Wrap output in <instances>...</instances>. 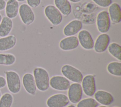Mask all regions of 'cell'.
Here are the masks:
<instances>
[{
    "label": "cell",
    "mask_w": 121,
    "mask_h": 107,
    "mask_svg": "<svg viewBox=\"0 0 121 107\" xmlns=\"http://www.w3.org/2000/svg\"><path fill=\"white\" fill-rule=\"evenodd\" d=\"M110 41L109 36L106 33H102L96 38L94 45V49L95 52L102 53L107 48Z\"/></svg>",
    "instance_id": "cell-12"
},
{
    "label": "cell",
    "mask_w": 121,
    "mask_h": 107,
    "mask_svg": "<svg viewBox=\"0 0 121 107\" xmlns=\"http://www.w3.org/2000/svg\"><path fill=\"white\" fill-rule=\"evenodd\" d=\"M6 84L8 90L12 93H18L21 87L20 78L17 72L13 70L5 72Z\"/></svg>",
    "instance_id": "cell-2"
},
{
    "label": "cell",
    "mask_w": 121,
    "mask_h": 107,
    "mask_svg": "<svg viewBox=\"0 0 121 107\" xmlns=\"http://www.w3.org/2000/svg\"><path fill=\"white\" fill-rule=\"evenodd\" d=\"M2 16H1V14H0V22H1V20H2Z\"/></svg>",
    "instance_id": "cell-34"
},
{
    "label": "cell",
    "mask_w": 121,
    "mask_h": 107,
    "mask_svg": "<svg viewBox=\"0 0 121 107\" xmlns=\"http://www.w3.org/2000/svg\"><path fill=\"white\" fill-rule=\"evenodd\" d=\"M17 43L16 37L11 35L0 38V51H5L13 48Z\"/></svg>",
    "instance_id": "cell-19"
},
{
    "label": "cell",
    "mask_w": 121,
    "mask_h": 107,
    "mask_svg": "<svg viewBox=\"0 0 121 107\" xmlns=\"http://www.w3.org/2000/svg\"><path fill=\"white\" fill-rule=\"evenodd\" d=\"M69 0L72 2H78L80 1L81 0Z\"/></svg>",
    "instance_id": "cell-31"
},
{
    "label": "cell",
    "mask_w": 121,
    "mask_h": 107,
    "mask_svg": "<svg viewBox=\"0 0 121 107\" xmlns=\"http://www.w3.org/2000/svg\"><path fill=\"white\" fill-rule=\"evenodd\" d=\"M98 103L95 99L87 98L80 100L77 104V107H97Z\"/></svg>",
    "instance_id": "cell-26"
},
{
    "label": "cell",
    "mask_w": 121,
    "mask_h": 107,
    "mask_svg": "<svg viewBox=\"0 0 121 107\" xmlns=\"http://www.w3.org/2000/svg\"><path fill=\"white\" fill-rule=\"evenodd\" d=\"M6 85V80L2 76H0V88H4Z\"/></svg>",
    "instance_id": "cell-29"
},
{
    "label": "cell",
    "mask_w": 121,
    "mask_h": 107,
    "mask_svg": "<svg viewBox=\"0 0 121 107\" xmlns=\"http://www.w3.org/2000/svg\"><path fill=\"white\" fill-rule=\"evenodd\" d=\"M111 20L108 12L102 11L98 13L96 17V25L98 31L102 33H106L110 29Z\"/></svg>",
    "instance_id": "cell-5"
},
{
    "label": "cell",
    "mask_w": 121,
    "mask_h": 107,
    "mask_svg": "<svg viewBox=\"0 0 121 107\" xmlns=\"http://www.w3.org/2000/svg\"><path fill=\"white\" fill-rule=\"evenodd\" d=\"M107 70L110 74L120 77L121 76V63L117 61L111 62L108 64Z\"/></svg>",
    "instance_id": "cell-23"
},
{
    "label": "cell",
    "mask_w": 121,
    "mask_h": 107,
    "mask_svg": "<svg viewBox=\"0 0 121 107\" xmlns=\"http://www.w3.org/2000/svg\"><path fill=\"white\" fill-rule=\"evenodd\" d=\"M106 107V106L102 105V106H99V107Z\"/></svg>",
    "instance_id": "cell-35"
},
{
    "label": "cell",
    "mask_w": 121,
    "mask_h": 107,
    "mask_svg": "<svg viewBox=\"0 0 121 107\" xmlns=\"http://www.w3.org/2000/svg\"><path fill=\"white\" fill-rule=\"evenodd\" d=\"M69 102L67 95L63 93H57L50 96L46 101L48 107H64Z\"/></svg>",
    "instance_id": "cell-9"
},
{
    "label": "cell",
    "mask_w": 121,
    "mask_h": 107,
    "mask_svg": "<svg viewBox=\"0 0 121 107\" xmlns=\"http://www.w3.org/2000/svg\"><path fill=\"white\" fill-rule=\"evenodd\" d=\"M117 107V106H115V107Z\"/></svg>",
    "instance_id": "cell-37"
},
{
    "label": "cell",
    "mask_w": 121,
    "mask_h": 107,
    "mask_svg": "<svg viewBox=\"0 0 121 107\" xmlns=\"http://www.w3.org/2000/svg\"><path fill=\"white\" fill-rule=\"evenodd\" d=\"M78 38L81 46L86 50H91L94 48V42L90 32L86 30L80 31Z\"/></svg>",
    "instance_id": "cell-11"
},
{
    "label": "cell",
    "mask_w": 121,
    "mask_h": 107,
    "mask_svg": "<svg viewBox=\"0 0 121 107\" xmlns=\"http://www.w3.org/2000/svg\"><path fill=\"white\" fill-rule=\"evenodd\" d=\"M70 85L69 81L64 76H54L50 79V86L57 91H66L68 90Z\"/></svg>",
    "instance_id": "cell-7"
},
{
    "label": "cell",
    "mask_w": 121,
    "mask_h": 107,
    "mask_svg": "<svg viewBox=\"0 0 121 107\" xmlns=\"http://www.w3.org/2000/svg\"><path fill=\"white\" fill-rule=\"evenodd\" d=\"M44 14L48 20L54 25H59L62 21L61 13L53 5L47 6L44 9Z\"/></svg>",
    "instance_id": "cell-4"
},
{
    "label": "cell",
    "mask_w": 121,
    "mask_h": 107,
    "mask_svg": "<svg viewBox=\"0 0 121 107\" xmlns=\"http://www.w3.org/2000/svg\"><path fill=\"white\" fill-rule=\"evenodd\" d=\"M22 84L27 93L32 95H35L37 88L33 74L30 73L25 74L22 78Z\"/></svg>",
    "instance_id": "cell-13"
},
{
    "label": "cell",
    "mask_w": 121,
    "mask_h": 107,
    "mask_svg": "<svg viewBox=\"0 0 121 107\" xmlns=\"http://www.w3.org/2000/svg\"><path fill=\"white\" fill-rule=\"evenodd\" d=\"M67 107H76L73 105H70L68 106Z\"/></svg>",
    "instance_id": "cell-32"
},
{
    "label": "cell",
    "mask_w": 121,
    "mask_h": 107,
    "mask_svg": "<svg viewBox=\"0 0 121 107\" xmlns=\"http://www.w3.org/2000/svg\"><path fill=\"white\" fill-rule=\"evenodd\" d=\"M17 0L19 2H23V1H24L25 0Z\"/></svg>",
    "instance_id": "cell-33"
},
{
    "label": "cell",
    "mask_w": 121,
    "mask_h": 107,
    "mask_svg": "<svg viewBox=\"0 0 121 107\" xmlns=\"http://www.w3.org/2000/svg\"><path fill=\"white\" fill-rule=\"evenodd\" d=\"M28 5L33 8L37 7L41 3V0H27Z\"/></svg>",
    "instance_id": "cell-28"
},
{
    "label": "cell",
    "mask_w": 121,
    "mask_h": 107,
    "mask_svg": "<svg viewBox=\"0 0 121 107\" xmlns=\"http://www.w3.org/2000/svg\"><path fill=\"white\" fill-rule=\"evenodd\" d=\"M109 15L110 20L115 24L119 23L121 21V8L117 3H113L109 6Z\"/></svg>",
    "instance_id": "cell-18"
},
{
    "label": "cell",
    "mask_w": 121,
    "mask_h": 107,
    "mask_svg": "<svg viewBox=\"0 0 121 107\" xmlns=\"http://www.w3.org/2000/svg\"><path fill=\"white\" fill-rule=\"evenodd\" d=\"M81 86L84 93L87 96H92L96 92L95 80L92 75H87L83 77Z\"/></svg>",
    "instance_id": "cell-6"
},
{
    "label": "cell",
    "mask_w": 121,
    "mask_h": 107,
    "mask_svg": "<svg viewBox=\"0 0 121 107\" xmlns=\"http://www.w3.org/2000/svg\"><path fill=\"white\" fill-rule=\"evenodd\" d=\"M19 14L22 22L25 25L32 24L35 19V14L31 8L26 4H23L19 8Z\"/></svg>",
    "instance_id": "cell-8"
},
{
    "label": "cell",
    "mask_w": 121,
    "mask_h": 107,
    "mask_svg": "<svg viewBox=\"0 0 121 107\" xmlns=\"http://www.w3.org/2000/svg\"><path fill=\"white\" fill-rule=\"evenodd\" d=\"M93 1L97 5L103 8L109 6L112 2V0H93Z\"/></svg>",
    "instance_id": "cell-27"
},
{
    "label": "cell",
    "mask_w": 121,
    "mask_h": 107,
    "mask_svg": "<svg viewBox=\"0 0 121 107\" xmlns=\"http://www.w3.org/2000/svg\"><path fill=\"white\" fill-rule=\"evenodd\" d=\"M82 28V23L78 20H73L69 23L63 29V34L66 36H71L79 32Z\"/></svg>",
    "instance_id": "cell-16"
},
{
    "label": "cell",
    "mask_w": 121,
    "mask_h": 107,
    "mask_svg": "<svg viewBox=\"0 0 121 107\" xmlns=\"http://www.w3.org/2000/svg\"><path fill=\"white\" fill-rule=\"evenodd\" d=\"M1 92H0V99L1 98Z\"/></svg>",
    "instance_id": "cell-36"
},
{
    "label": "cell",
    "mask_w": 121,
    "mask_h": 107,
    "mask_svg": "<svg viewBox=\"0 0 121 107\" xmlns=\"http://www.w3.org/2000/svg\"><path fill=\"white\" fill-rule=\"evenodd\" d=\"M109 53L119 61L121 60V46L117 43L113 42L108 46Z\"/></svg>",
    "instance_id": "cell-24"
},
{
    "label": "cell",
    "mask_w": 121,
    "mask_h": 107,
    "mask_svg": "<svg viewBox=\"0 0 121 107\" xmlns=\"http://www.w3.org/2000/svg\"><path fill=\"white\" fill-rule=\"evenodd\" d=\"M54 4L61 14L64 15L68 16L71 13L72 8L68 0H54Z\"/></svg>",
    "instance_id": "cell-21"
},
{
    "label": "cell",
    "mask_w": 121,
    "mask_h": 107,
    "mask_svg": "<svg viewBox=\"0 0 121 107\" xmlns=\"http://www.w3.org/2000/svg\"><path fill=\"white\" fill-rule=\"evenodd\" d=\"M36 88L41 92L47 91L50 86L49 75L48 71L44 68L36 67L33 70Z\"/></svg>",
    "instance_id": "cell-1"
},
{
    "label": "cell",
    "mask_w": 121,
    "mask_h": 107,
    "mask_svg": "<svg viewBox=\"0 0 121 107\" xmlns=\"http://www.w3.org/2000/svg\"><path fill=\"white\" fill-rule=\"evenodd\" d=\"M13 101V97L9 93H5L0 99V107H11Z\"/></svg>",
    "instance_id": "cell-25"
},
{
    "label": "cell",
    "mask_w": 121,
    "mask_h": 107,
    "mask_svg": "<svg viewBox=\"0 0 121 107\" xmlns=\"http://www.w3.org/2000/svg\"><path fill=\"white\" fill-rule=\"evenodd\" d=\"M94 97L98 103L104 106L111 105L114 100L112 95L111 93L104 90H98L95 92Z\"/></svg>",
    "instance_id": "cell-15"
},
{
    "label": "cell",
    "mask_w": 121,
    "mask_h": 107,
    "mask_svg": "<svg viewBox=\"0 0 121 107\" xmlns=\"http://www.w3.org/2000/svg\"><path fill=\"white\" fill-rule=\"evenodd\" d=\"M62 74L69 80L74 83H81L83 76L81 72L76 68L69 64L62 66L61 68Z\"/></svg>",
    "instance_id": "cell-3"
},
{
    "label": "cell",
    "mask_w": 121,
    "mask_h": 107,
    "mask_svg": "<svg viewBox=\"0 0 121 107\" xmlns=\"http://www.w3.org/2000/svg\"><path fill=\"white\" fill-rule=\"evenodd\" d=\"M16 58L14 55L9 53H0V65L10 66L15 63Z\"/></svg>",
    "instance_id": "cell-22"
},
{
    "label": "cell",
    "mask_w": 121,
    "mask_h": 107,
    "mask_svg": "<svg viewBox=\"0 0 121 107\" xmlns=\"http://www.w3.org/2000/svg\"><path fill=\"white\" fill-rule=\"evenodd\" d=\"M6 4V1L4 0H0V11L5 8Z\"/></svg>",
    "instance_id": "cell-30"
},
{
    "label": "cell",
    "mask_w": 121,
    "mask_h": 107,
    "mask_svg": "<svg viewBox=\"0 0 121 107\" xmlns=\"http://www.w3.org/2000/svg\"><path fill=\"white\" fill-rule=\"evenodd\" d=\"M79 42L77 37L68 36L62 39L59 43L60 48L63 51H70L78 47Z\"/></svg>",
    "instance_id": "cell-14"
},
{
    "label": "cell",
    "mask_w": 121,
    "mask_h": 107,
    "mask_svg": "<svg viewBox=\"0 0 121 107\" xmlns=\"http://www.w3.org/2000/svg\"><path fill=\"white\" fill-rule=\"evenodd\" d=\"M19 8V3L17 0H8L5 7L7 16L10 19L15 18L18 13Z\"/></svg>",
    "instance_id": "cell-17"
},
{
    "label": "cell",
    "mask_w": 121,
    "mask_h": 107,
    "mask_svg": "<svg viewBox=\"0 0 121 107\" xmlns=\"http://www.w3.org/2000/svg\"><path fill=\"white\" fill-rule=\"evenodd\" d=\"M13 22L11 19L4 16L0 23V37H4L8 36L13 28Z\"/></svg>",
    "instance_id": "cell-20"
},
{
    "label": "cell",
    "mask_w": 121,
    "mask_h": 107,
    "mask_svg": "<svg viewBox=\"0 0 121 107\" xmlns=\"http://www.w3.org/2000/svg\"><path fill=\"white\" fill-rule=\"evenodd\" d=\"M82 94L83 90L80 83H74L70 85L68 89V97L71 103H78L82 98Z\"/></svg>",
    "instance_id": "cell-10"
}]
</instances>
